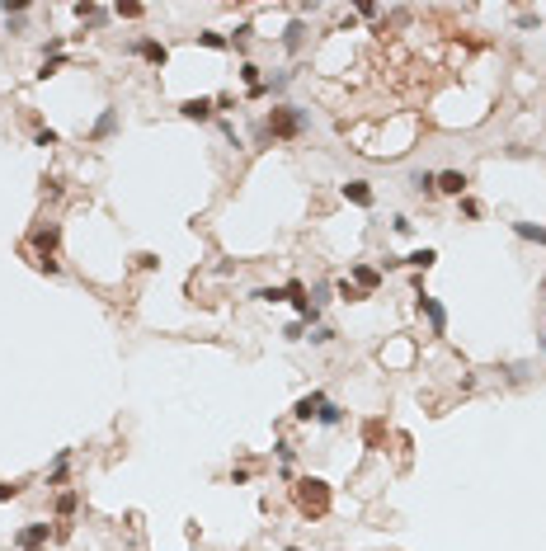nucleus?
<instances>
[{
	"instance_id": "nucleus-16",
	"label": "nucleus",
	"mask_w": 546,
	"mask_h": 551,
	"mask_svg": "<svg viewBox=\"0 0 546 551\" xmlns=\"http://www.w3.org/2000/svg\"><path fill=\"white\" fill-rule=\"evenodd\" d=\"M66 472H71V448H62V453H57L52 472H47V486H66Z\"/></svg>"
},
{
	"instance_id": "nucleus-1",
	"label": "nucleus",
	"mask_w": 546,
	"mask_h": 551,
	"mask_svg": "<svg viewBox=\"0 0 546 551\" xmlns=\"http://www.w3.org/2000/svg\"><path fill=\"white\" fill-rule=\"evenodd\" d=\"M292 504L301 519H325L330 504H334V490L320 476H301V481H292Z\"/></svg>"
},
{
	"instance_id": "nucleus-23",
	"label": "nucleus",
	"mask_w": 546,
	"mask_h": 551,
	"mask_svg": "<svg viewBox=\"0 0 546 551\" xmlns=\"http://www.w3.org/2000/svg\"><path fill=\"white\" fill-rule=\"evenodd\" d=\"M250 297L254 302H287V292H282V287H254Z\"/></svg>"
},
{
	"instance_id": "nucleus-24",
	"label": "nucleus",
	"mask_w": 546,
	"mask_h": 551,
	"mask_svg": "<svg viewBox=\"0 0 546 551\" xmlns=\"http://www.w3.org/2000/svg\"><path fill=\"white\" fill-rule=\"evenodd\" d=\"M62 71V57H43V66H38V80H52Z\"/></svg>"
},
{
	"instance_id": "nucleus-25",
	"label": "nucleus",
	"mask_w": 546,
	"mask_h": 551,
	"mask_svg": "<svg viewBox=\"0 0 546 551\" xmlns=\"http://www.w3.org/2000/svg\"><path fill=\"white\" fill-rule=\"evenodd\" d=\"M57 142H62V137H57L52 127H38V132H33V146H57Z\"/></svg>"
},
{
	"instance_id": "nucleus-33",
	"label": "nucleus",
	"mask_w": 546,
	"mask_h": 551,
	"mask_svg": "<svg viewBox=\"0 0 546 551\" xmlns=\"http://www.w3.org/2000/svg\"><path fill=\"white\" fill-rule=\"evenodd\" d=\"M273 453H278L282 467H292V443H273Z\"/></svg>"
},
{
	"instance_id": "nucleus-35",
	"label": "nucleus",
	"mask_w": 546,
	"mask_h": 551,
	"mask_svg": "<svg viewBox=\"0 0 546 551\" xmlns=\"http://www.w3.org/2000/svg\"><path fill=\"white\" fill-rule=\"evenodd\" d=\"M509 382H528V368L523 363H509Z\"/></svg>"
},
{
	"instance_id": "nucleus-13",
	"label": "nucleus",
	"mask_w": 546,
	"mask_h": 551,
	"mask_svg": "<svg viewBox=\"0 0 546 551\" xmlns=\"http://www.w3.org/2000/svg\"><path fill=\"white\" fill-rule=\"evenodd\" d=\"M410 189L424 193V198H434V193H438V174L434 170H415V174H410Z\"/></svg>"
},
{
	"instance_id": "nucleus-28",
	"label": "nucleus",
	"mask_w": 546,
	"mask_h": 551,
	"mask_svg": "<svg viewBox=\"0 0 546 551\" xmlns=\"http://www.w3.org/2000/svg\"><path fill=\"white\" fill-rule=\"evenodd\" d=\"M24 495V486H15V481H0V504L5 500H19Z\"/></svg>"
},
{
	"instance_id": "nucleus-26",
	"label": "nucleus",
	"mask_w": 546,
	"mask_h": 551,
	"mask_svg": "<svg viewBox=\"0 0 546 551\" xmlns=\"http://www.w3.org/2000/svg\"><path fill=\"white\" fill-rule=\"evenodd\" d=\"M457 207H462V217H467V221L481 217V203H476V198H457Z\"/></svg>"
},
{
	"instance_id": "nucleus-14",
	"label": "nucleus",
	"mask_w": 546,
	"mask_h": 551,
	"mask_svg": "<svg viewBox=\"0 0 546 551\" xmlns=\"http://www.w3.org/2000/svg\"><path fill=\"white\" fill-rule=\"evenodd\" d=\"M514 236L518 240H532V245H542V250H546V226H537V221H514Z\"/></svg>"
},
{
	"instance_id": "nucleus-5",
	"label": "nucleus",
	"mask_w": 546,
	"mask_h": 551,
	"mask_svg": "<svg viewBox=\"0 0 546 551\" xmlns=\"http://www.w3.org/2000/svg\"><path fill=\"white\" fill-rule=\"evenodd\" d=\"M47 542H52V523H24L15 533L19 551H47Z\"/></svg>"
},
{
	"instance_id": "nucleus-4",
	"label": "nucleus",
	"mask_w": 546,
	"mask_h": 551,
	"mask_svg": "<svg viewBox=\"0 0 546 551\" xmlns=\"http://www.w3.org/2000/svg\"><path fill=\"white\" fill-rule=\"evenodd\" d=\"M415 311L424 316V320H429V335H448V306H443V302L438 297H429V292H415Z\"/></svg>"
},
{
	"instance_id": "nucleus-20",
	"label": "nucleus",
	"mask_w": 546,
	"mask_h": 551,
	"mask_svg": "<svg viewBox=\"0 0 546 551\" xmlns=\"http://www.w3.org/2000/svg\"><path fill=\"white\" fill-rule=\"evenodd\" d=\"M76 490H62V495H57V519H71V514H76Z\"/></svg>"
},
{
	"instance_id": "nucleus-9",
	"label": "nucleus",
	"mask_w": 546,
	"mask_h": 551,
	"mask_svg": "<svg viewBox=\"0 0 546 551\" xmlns=\"http://www.w3.org/2000/svg\"><path fill=\"white\" fill-rule=\"evenodd\" d=\"M467 184L471 179L462 170H443L438 174V193H448V198H467Z\"/></svg>"
},
{
	"instance_id": "nucleus-6",
	"label": "nucleus",
	"mask_w": 546,
	"mask_h": 551,
	"mask_svg": "<svg viewBox=\"0 0 546 551\" xmlns=\"http://www.w3.org/2000/svg\"><path fill=\"white\" fill-rule=\"evenodd\" d=\"M212 113H217V99H207V95L184 99V104H179V118H188V123H207Z\"/></svg>"
},
{
	"instance_id": "nucleus-34",
	"label": "nucleus",
	"mask_w": 546,
	"mask_h": 551,
	"mask_svg": "<svg viewBox=\"0 0 546 551\" xmlns=\"http://www.w3.org/2000/svg\"><path fill=\"white\" fill-rule=\"evenodd\" d=\"M391 226H396V236H410V231H415V221H410V217H396Z\"/></svg>"
},
{
	"instance_id": "nucleus-22",
	"label": "nucleus",
	"mask_w": 546,
	"mask_h": 551,
	"mask_svg": "<svg viewBox=\"0 0 546 551\" xmlns=\"http://www.w3.org/2000/svg\"><path fill=\"white\" fill-rule=\"evenodd\" d=\"M334 292H339L344 302H363V297H368V292H363V287H353L349 278H344V283H334Z\"/></svg>"
},
{
	"instance_id": "nucleus-27",
	"label": "nucleus",
	"mask_w": 546,
	"mask_h": 551,
	"mask_svg": "<svg viewBox=\"0 0 546 551\" xmlns=\"http://www.w3.org/2000/svg\"><path fill=\"white\" fill-rule=\"evenodd\" d=\"M306 339H311V344H330V339H334V330H330V325H311V335H306Z\"/></svg>"
},
{
	"instance_id": "nucleus-29",
	"label": "nucleus",
	"mask_w": 546,
	"mask_h": 551,
	"mask_svg": "<svg viewBox=\"0 0 546 551\" xmlns=\"http://www.w3.org/2000/svg\"><path fill=\"white\" fill-rule=\"evenodd\" d=\"M250 33H254V29H250V24H240V29H235V33H231V48H245V43H250Z\"/></svg>"
},
{
	"instance_id": "nucleus-7",
	"label": "nucleus",
	"mask_w": 546,
	"mask_h": 551,
	"mask_svg": "<svg viewBox=\"0 0 546 551\" xmlns=\"http://www.w3.org/2000/svg\"><path fill=\"white\" fill-rule=\"evenodd\" d=\"M320 406H325V391H306V396L292 406V420H297V424H311L316 415H320Z\"/></svg>"
},
{
	"instance_id": "nucleus-12",
	"label": "nucleus",
	"mask_w": 546,
	"mask_h": 551,
	"mask_svg": "<svg viewBox=\"0 0 546 551\" xmlns=\"http://www.w3.org/2000/svg\"><path fill=\"white\" fill-rule=\"evenodd\" d=\"M401 264H410V268H420V273H424V268H434V264H438V250H434V245H420V250H410Z\"/></svg>"
},
{
	"instance_id": "nucleus-30",
	"label": "nucleus",
	"mask_w": 546,
	"mask_h": 551,
	"mask_svg": "<svg viewBox=\"0 0 546 551\" xmlns=\"http://www.w3.org/2000/svg\"><path fill=\"white\" fill-rule=\"evenodd\" d=\"M282 339H306V325L292 320V325H282Z\"/></svg>"
},
{
	"instance_id": "nucleus-36",
	"label": "nucleus",
	"mask_w": 546,
	"mask_h": 551,
	"mask_svg": "<svg viewBox=\"0 0 546 551\" xmlns=\"http://www.w3.org/2000/svg\"><path fill=\"white\" fill-rule=\"evenodd\" d=\"M537 344H542V354H546V330H542V335H537Z\"/></svg>"
},
{
	"instance_id": "nucleus-32",
	"label": "nucleus",
	"mask_w": 546,
	"mask_h": 551,
	"mask_svg": "<svg viewBox=\"0 0 546 551\" xmlns=\"http://www.w3.org/2000/svg\"><path fill=\"white\" fill-rule=\"evenodd\" d=\"M137 268H160V254H151V250H141V254H137Z\"/></svg>"
},
{
	"instance_id": "nucleus-37",
	"label": "nucleus",
	"mask_w": 546,
	"mask_h": 551,
	"mask_svg": "<svg viewBox=\"0 0 546 551\" xmlns=\"http://www.w3.org/2000/svg\"><path fill=\"white\" fill-rule=\"evenodd\" d=\"M282 551H301V547H282Z\"/></svg>"
},
{
	"instance_id": "nucleus-10",
	"label": "nucleus",
	"mask_w": 546,
	"mask_h": 551,
	"mask_svg": "<svg viewBox=\"0 0 546 551\" xmlns=\"http://www.w3.org/2000/svg\"><path fill=\"white\" fill-rule=\"evenodd\" d=\"M339 193L353 207H372V184H368V179H349V184H339Z\"/></svg>"
},
{
	"instance_id": "nucleus-8",
	"label": "nucleus",
	"mask_w": 546,
	"mask_h": 551,
	"mask_svg": "<svg viewBox=\"0 0 546 551\" xmlns=\"http://www.w3.org/2000/svg\"><path fill=\"white\" fill-rule=\"evenodd\" d=\"M113 132H118V109H104L99 118H94V127L85 132V137H90V142H109Z\"/></svg>"
},
{
	"instance_id": "nucleus-15",
	"label": "nucleus",
	"mask_w": 546,
	"mask_h": 551,
	"mask_svg": "<svg viewBox=\"0 0 546 551\" xmlns=\"http://www.w3.org/2000/svg\"><path fill=\"white\" fill-rule=\"evenodd\" d=\"M377 283H382V273H377L372 264H353V287H363V292H377Z\"/></svg>"
},
{
	"instance_id": "nucleus-2",
	"label": "nucleus",
	"mask_w": 546,
	"mask_h": 551,
	"mask_svg": "<svg viewBox=\"0 0 546 551\" xmlns=\"http://www.w3.org/2000/svg\"><path fill=\"white\" fill-rule=\"evenodd\" d=\"M306 132V109H292V104H273L264 118V137L268 142H297Z\"/></svg>"
},
{
	"instance_id": "nucleus-3",
	"label": "nucleus",
	"mask_w": 546,
	"mask_h": 551,
	"mask_svg": "<svg viewBox=\"0 0 546 551\" xmlns=\"http://www.w3.org/2000/svg\"><path fill=\"white\" fill-rule=\"evenodd\" d=\"M57 245H62V226L57 221H47V226H38L33 231V250H38V268H47V273H57Z\"/></svg>"
},
{
	"instance_id": "nucleus-17",
	"label": "nucleus",
	"mask_w": 546,
	"mask_h": 551,
	"mask_svg": "<svg viewBox=\"0 0 546 551\" xmlns=\"http://www.w3.org/2000/svg\"><path fill=\"white\" fill-rule=\"evenodd\" d=\"M316 424H320V429H339V424H344V406L325 401V406H320V415H316Z\"/></svg>"
},
{
	"instance_id": "nucleus-21",
	"label": "nucleus",
	"mask_w": 546,
	"mask_h": 551,
	"mask_svg": "<svg viewBox=\"0 0 546 551\" xmlns=\"http://www.w3.org/2000/svg\"><path fill=\"white\" fill-rule=\"evenodd\" d=\"M146 15V5H137V0H118V19H141Z\"/></svg>"
},
{
	"instance_id": "nucleus-11",
	"label": "nucleus",
	"mask_w": 546,
	"mask_h": 551,
	"mask_svg": "<svg viewBox=\"0 0 546 551\" xmlns=\"http://www.w3.org/2000/svg\"><path fill=\"white\" fill-rule=\"evenodd\" d=\"M132 52H137V57H146L151 66H165V62H170V48H165V43H156V38H137V48H132Z\"/></svg>"
},
{
	"instance_id": "nucleus-31",
	"label": "nucleus",
	"mask_w": 546,
	"mask_h": 551,
	"mask_svg": "<svg viewBox=\"0 0 546 551\" xmlns=\"http://www.w3.org/2000/svg\"><path fill=\"white\" fill-rule=\"evenodd\" d=\"M250 481H254L250 467H235V472H231V486H250Z\"/></svg>"
},
{
	"instance_id": "nucleus-18",
	"label": "nucleus",
	"mask_w": 546,
	"mask_h": 551,
	"mask_svg": "<svg viewBox=\"0 0 546 551\" xmlns=\"http://www.w3.org/2000/svg\"><path fill=\"white\" fill-rule=\"evenodd\" d=\"M301 43H306V24H301V19H292V24H287V33H282V48L297 52Z\"/></svg>"
},
{
	"instance_id": "nucleus-19",
	"label": "nucleus",
	"mask_w": 546,
	"mask_h": 551,
	"mask_svg": "<svg viewBox=\"0 0 546 551\" xmlns=\"http://www.w3.org/2000/svg\"><path fill=\"white\" fill-rule=\"evenodd\" d=\"M198 43H203V48H212V52H226V48H231V33L203 29V33H198Z\"/></svg>"
}]
</instances>
